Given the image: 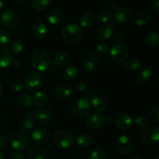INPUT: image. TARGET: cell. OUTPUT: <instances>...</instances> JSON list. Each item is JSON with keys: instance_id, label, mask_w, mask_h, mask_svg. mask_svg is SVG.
<instances>
[{"instance_id": "cell-1", "label": "cell", "mask_w": 159, "mask_h": 159, "mask_svg": "<svg viewBox=\"0 0 159 159\" xmlns=\"http://www.w3.org/2000/svg\"><path fill=\"white\" fill-rule=\"evenodd\" d=\"M31 62L35 69L40 71H46L51 67L52 60L46 51L40 49L34 53Z\"/></svg>"}, {"instance_id": "cell-2", "label": "cell", "mask_w": 159, "mask_h": 159, "mask_svg": "<svg viewBox=\"0 0 159 159\" xmlns=\"http://www.w3.org/2000/svg\"><path fill=\"white\" fill-rule=\"evenodd\" d=\"M61 37L68 43H76L82 36V30L80 26L76 23H68L61 29Z\"/></svg>"}, {"instance_id": "cell-3", "label": "cell", "mask_w": 159, "mask_h": 159, "mask_svg": "<svg viewBox=\"0 0 159 159\" xmlns=\"http://www.w3.org/2000/svg\"><path fill=\"white\" fill-rule=\"evenodd\" d=\"M1 23L5 27L8 29H16L20 26V19L18 14L12 9H6L0 16Z\"/></svg>"}, {"instance_id": "cell-4", "label": "cell", "mask_w": 159, "mask_h": 159, "mask_svg": "<svg viewBox=\"0 0 159 159\" xmlns=\"http://www.w3.org/2000/svg\"><path fill=\"white\" fill-rule=\"evenodd\" d=\"M90 110L89 99L81 98L76 100L71 106V114L75 118H82L86 116Z\"/></svg>"}, {"instance_id": "cell-5", "label": "cell", "mask_w": 159, "mask_h": 159, "mask_svg": "<svg viewBox=\"0 0 159 159\" xmlns=\"http://www.w3.org/2000/svg\"><path fill=\"white\" fill-rule=\"evenodd\" d=\"M53 141L57 147L61 149H67L73 143V137L71 133L64 130H59L54 133Z\"/></svg>"}, {"instance_id": "cell-6", "label": "cell", "mask_w": 159, "mask_h": 159, "mask_svg": "<svg viewBox=\"0 0 159 159\" xmlns=\"http://www.w3.org/2000/svg\"><path fill=\"white\" fill-rule=\"evenodd\" d=\"M23 84L29 92H37L43 85V77L37 72H30L26 76Z\"/></svg>"}, {"instance_id": "cell-7", "label": "cell", "mask_w": 159, "mask_h": 159, "mask_svg": "<svg viewBox=\"0 0 159 159\" xmlns=\"http://www.w3.org/2000/svg\"><path fill=\"white\" fill-rule=\"evenodd\" d=\"M11 146L18 152L25 151L30 144V140L25 134L21 133H14L9 140Z\"/></svg>"}, {"instance_id": "cell-8", "label": "cell", "mask_w": 159, "mask_h": 159, "mask_svg": "<svg viewBox=\"0 0 159 159\" xmlns=\"http://www.w3.org/2000/svg\"><path fill=\"white\" fill-rule=\"evenodd\" d=\"M129 50L125 45L122 43L115 44L110 51V57L113 61L120 63L124 61L128 57Z\"/></svg>"}, {"instance_id": "cell-9", "label": "cell", "mask_w": 159, "mask_h": 159, "mask_svg": "<svg viewBox=\"0 0 159 159\" xmlns=\"http://www.w3.org/2000/svg\"><path fill=\"white\" fill-rule=\"evenodd\" d=\"M141 140L144 144L149 146H156L159 144V128L156 126L148 127L143 132Z\"/></svg>"}, {"instance_id": "cell-10", "label": "cell", "mask_w": 159, "mask_h": 159, "mask_svg": "<svg viewBox=\"0 0 159 159\" xmlns=\"http://www.w3.org/2000/svg\"><path fill=\"white\" fill-rule=\"evenodd\" d=\"M82 61L83 66L89 71H96L99 65V61L96 54L93 51L87 50L82 54Z\"/></svg>"}, {"instance_id": "cell-11", "label": "cell", "mask_w": 159, "mask_h": 159, "mask_svg": "<svg viewBox=\"0 0 159 159\" xmlns=\"http://www.w3.org/2000/svg\"><path fill=\"white\" fill-rule=\"evenodd\" d=\"M134 148V143L131 138L127 135H120L116 141V148L122 155H127Z\"/></svg>"}, {"instance_id": "cell-12", "label": "cell", "mask_w": 159, "mask_h": 159, "mask_svg": "<svg viewBox=\"0 0 159 159\" xmlns=\"http://www.w3.org/2000/svg\"><path fill=\"white\" fill-rule=\"evenodd\" d=\"M33 119L37 124L46 125L50 124L53 120V113L48 109L40 108L32 113Z\"/></svg>"}, {"instance_id": "cell-13", "label": "cell", "mask_w": 159, "mask_h": 159, "mask_svg": "<svg viewBox=\"0 0 159 159\" xmlns=\"http://www.w3.org/2000/svg\"><path fill=\"white\" fill-rule=\"evenodd\" d=\"M85 124L92 130H99L105 124V117L101 113H91L85 119Z\"/></svg>"}, {"instance_id": "cell-14", "label": "cell", "mask_w": 159, "mask_h": 159, "mask_svg": "<svg viewBox=\"0 0 159 159\" xmlns=\"http://www.w3.org/2000/svg\"><path fill=\"white\" fill-rule=\"evenodd\" d=\"M27 159H50V154L45 148L40 145L32 146L26 154Z\"/></svg>"}, {"instance_id": "cell-15", "label": "cell", "mask_w": 159, "mask_h": 159, "mask_svg": "<svg viewBox=\"0 0 159 159\" xmlns=\"http://www.w3.org/2000/svg\"><path fill=\"white\" fill-rule=\"evenodd\" d=\"M134 18V12L129 8H118L114 12V19L119 23H129Z\"/></svg>"}, {"instance_id": "cell-16", "label": "cell", "mask_w": 159, "mask_h": 159, "mask_svg": "<svg viewBox=\"0 0 159 159\" xmlns=\"http://www.w3.org/2000/svg\"><path fill=\"white\" fill-rule=\"evenodd\" d=\"M113 29L108 23L100 25L96 30V38L101 42H107L113 37Z\"/></svg>"}, {"instance_id": "cell-17", "label": "cell", "mask_w": 159, "mask_h": 159, "mask_svg": "<svg viewBox=\"0 0 159 159\" xmlns=\"http://www.w3.org/2000/svg\"><path fill=\"white\" fill-rule=\"evenodd\" d=\"M134 124V120L130 114L126 113H120L116 117V125L123 130L131 128Z\"/></svg>"}, {"instance_id": "cell-18", "label": "cell", "mask_w": 159, "mask_h": 159, "mask_svg": "<svg viewBox=\"0 0 159 159\" xmlns=\"http://www.w3.org/2000/svg\"><path fill=\"white\" fill-rule=\"evenodd\" d=\"M49 132L47 129L43 127L36 128L32 133L33 141L38 144H46L49 140Z\"/></svg>"}, {"instance_id": "cell-19", "label": "cell", "mask_w": 159, "mask_h": 159, "mask_svg": "<svg viewBox=\"0 0 159 159\" xmlns=\"http://www.w3.org/2000/svg\"><path fill=\"white\" fill-rule=\"evenodd\" d=\"M33 35L35 38L39 40H43L46 38L48 35V28L45 23L38 22L35 23L32 29Z\"/></svg>"}, {"instance_id": "cell-20", "label": "cell", "mask_w": 159, "mask_h": 159, "mask_svg": "<svg viewBox=\"0 0 159 159\" xmlns=\"http://www.w3.org/2000/svg\"><path fill=\"white\" fill-rule=\"evenodd\" d=\"M73 93V89L69 84L62 83L57 85L54 90L56 96L60 99H66L68 98Z\"/></svg>"}, {"instance_id": "cell-21", "label": "cell", "mask_w": 159, "mask_h": 159, "mask_svg": "<svg viewBox=\"0 0 159 159\" xmlns=\"http://www.w3.org/2000/svg\"><path fill=\"white\" fill-rule=\"evenodd\" d=\"M12 54L6 48H0V68H6L11 65Z\"/></svg>"}, {"instance_id": "cell-22", "label": "cell", "mask_w": 159, "mask_h": 159, "mask_svg": "<svg viewBox=\"0 0 159 159\" xmlns=\"http://www.w3.org/2000/svg\"><path fill=\"white\" fill-rule=\"evenodd\" d=\"M34 119L32 114L29 113L26 116V117L20 122V130L23 134H29L34 128Z\"/></svg>"}, {"instance_id": "cell-23", "label": "cell", "mask_w": 159, "mask_h": 159, "mask_svg": "<svg viewBox=\"0 0 159 159\" xmlns=\"http://www.w3.org/2000/svg\"><path fill=\"white\" fill-rule=\"evenodd\" d=\"M152 77V71L148 68H142L137 72L136 79L140 83H146L149 82Z\"/></svg>"}, {"instance_id": "cell-24", "label": "cell", "mask_w": 159, "mask_h": 159, "mask_svg": "<svg viewBox=\"0 0 159 159\" xmlns=\"http://www.w3.org/2000/svg\"><path fill=\"white\" fill-rule=\"evenodd\" d=\"M62 13L58 9H51L47 15V20L51 25H57L61 22Z\"/></svg>"}, {"instance_id": "cell-25", "label": "cell", "mask_w": 159, "mask_h": 159, "mask_svg": "<svg viewBox=\"0 0 159 159\" xmlns=\"http://www.w3.org/2000/svg\"><path fill=\"white\" fill-rule=\"evenodd\" d=\"M79 75V69L75 65H70L67 67L63 71V77L65 80L72 81L78 78Z\"/></svg>"}, {"instance_id": "cell-26", "label": "cell", "mask_w": 159, "mask_h": 159, "mask_svg": "<svg viewBox=\"0 0 159 159\" xmlns=\"http://www.w3.org/2000/svg\"><path fill=\"white\" fill-rule=\"evenodd\" d=\"M69 61V56L66 52H58L54 55L53 59V63L57 67L61 68L65 67Z\"/></svg>"}, {"instance_id": "cell-27", "label": "cell", "mask_w": 159, "mask_h": 159, "mask_svg": "<svg viewBox=\"0 0 159 159\" xmlns=\"http://www.w3.org/2000/svg\"><path fill=\"white\" fill-rule=\"evenodd\" d=\"M90 104H91L92 107L96 111L102 112L107 109V102L104 99H102L100 96H95V97L92 98L91 101H89Z\"/></svg>"}, {"instance_id": "cell-28", "label": "cell", "mask_w": 159, "mask_h": 159, "mask_svg": "<svg viewBox=\"0 0 159 159\" xmlns=\"http://www.w3.org/2000/svg\"><path fill=\"white\" fill-rule=\"evenodd\" d=\"M96 18L92 12H86L82 16L80 20V24L82 27L89 28L96 23Z\"/></svg>"}, {"instance_id": "cell-29", "label": "cell", "mask_w": 159, "mask_h": 159, "mask_svg": "<svg viewBox=\"0 0 159 159\" xmlns=\"http://www.w3.org/2000/svg\"><path fill=\"white\" fill-rule=\"evenodd\" d=\"M33 99H34V103H35L37 107H44L48 102V95L44 92L42 91H37L34 94Z\"/></svg>"}, {"instance_id": "cell-30", "label": "cell", "mask_w": 159, "mask_h": 159, "mask_svg": "<svg viewBox=\"0 0 159 159\" xmlns=\"http://www.w3.org/2000/svg\"><path fill=\"white\" fill-rule=\"evenodd\" d=\"M145 42L151 48H157L159 45V35L156 31H150L145 37Z\"/></svg>"}, {"instance_id": "cell-31", "label": "cell", "mask_w": 159, "mask_h": 159, "mask_svg": "<svg viewBox=\"0 0 159 159\" xmlns=\"http://www.w3.org/2000/svg\"><path fill=\"white\" fill-rule=\"evenodd\" d=\"M151 20L150 14L148 12H141L135 16V23L138 26L143 27L148 24Z\"/></svg>"}, {"instance_id": "cell-32", "label": "cell", "mask_w": 159, "mask_h": 159, "mask_svg": "<svg viewBox=\"0 0 159 159\" xmlns=\"http://www.w3.org/2000/svg\"><path fill=\"white\" fill-rule=\"evenodd\" d=\"M112 17H113V12L110 9H102L98 12L96 18H97L100 23H107L111 20Z\"/></svg>"}, {"instance_id": "cell-33", "label": "cell", "mask_w": 159, "mask_h": 159, "mask_svg": "<svg viewBox=\"0 0 159 159\" xmlns=\"http://www.w3.org/2000/svg\"><path fill=\"white\" fill-rule=\"evenodd\" d=\"M124 67L129 71H135L141 67V62L138 58L134 57H129L124 61Z\"/></svg>"}, {"instance_id": "cell-34", "label": "cell", "mask_w": 159, "mask_h": 159, "mask_svg": "<svg viewBox=\"0 0 159 159\" xmlns=\"http://www.w3.org/2000/svg\"><path fill=\"white\" fill-rule=\"evenodd\" d=\"M76 144L81 148H89L93 144V138L89 134H80L76 138Z\"/></svg>"}, {"instance_id": "cell-35", "label": "cell", "mask_w": 159, "mask_h": 159, "mask_svg": "<svg viewBox=\"0 0 159 159\" xmlns=\"http://www.w3.org/2000/svg\"><path fill=\"white\" fill-rule=\"evenodd\" d=\"M10 45V51L14 54H20L24 49V43L23 40L20 39H15L9 43Z\"/></svg>"}, {"instance_id": "cell-36", "label": "cell", "mask_w": 159, "mask_h": 159, "mask_svg": "<svg viewBox=\"0 0 159 159\" xmlns=\"http://www.w3.org/2000/svg\"><path fill=\"white\" fill-rule=\"evenodd\" d=\"M33 6L38 11H44L50 6L51 0H31Z\"/></svg>"}, {"instance_id": "cell-37", "label": "cell", "mask_w": 159, "mask_h": 159, "mask_svg": "<svg viewBox=\"0 0 159 159\" xmlns=\"http://www.w3.org/2000/svg\"><path fill=\"white\" fill-rule=\"evenodd\" d=\"M107 155L106 151L102 148H96L89 154V159H107Z\"/></svg>"}, {"instance_id": "cell-38", "label": "cell", "mask_w": 159, "mask_h": 159, "mask_svg": "<svg viewBox=\"0 0 159 159\" xmlns=\"http://www.w3.org/2000/svg\"><path fill=\"white\" fill-rule=\"evenodd\" d=\"M20 103L26 108H32L34 107V99L28 93H23L20 97Z\"/></svg>"}, {"instance_id": "cell-39", "label": "cell", "mask_w": 159, "mask_h": 159, "mask_svg": "<svg viewBox=\"0 0 159 159\" xmlns=\"http://www.w3.org/2000/svg\"><path fill=\"white\" fill-rule=\"evenodd\" d=\"M11 42V35L8 31L0 29V47H4L9 45Z\"/></svg>"}, {"instance_id": "cell-40", "label": "cell", "mask_w": 159, "mask_h": 159, "mask_svg": "<svg viewBox=\"0 0 159 159\" xmlns=\"http://www.w3.org/2000/svg\"><path fill=\"white\" fill-rule=\"evenodd\" d=\"M134 124L138 129H144L148 125V120L144 116H138L135 119Z\"/></svg>"}, {"instance_id": "cell-41", "label": "cell", "mask_w": 159, "mask_h": 159, "mask_svg": "<svg viewBox=\"0 0 159 159\" xmlns=\"http://www.w3.org/2000/svg\"><path fill=\"white\" fill-rule=\"evenodd\" d=\"M11 89L14 93H20L24 89V84L20 79H16L11 83Z\"/></svg>"}, {"instance_id": "cell-42", "label": "cell", "mask_w": 159, "mask_h": 159, "mask_svg": "<svg viewBox=\"0 0 159 159\" xmlns=\"http://www.w3.org/2000/svg\"><path fill=\"white\" fill-rule=\"evenodd\" d=\"M109 51V48L107 46V44L106 43H99L97 47H96V52L100 56H104L107 54Z\"/></svg>"}, {"instance_id": "cell-43", "label": "cell", "mask_w": 159, "mask_h": 159, "mask_svg": "<svg viewBox=\"0 0 159 159\" xmlns=\"http://www.w3.org/2000/svg\"><path fill=\"white\" fill-rule=\"evenodd\" d=\"M151 116L155 122H159V105L155 104L151 110Z\"/></svg>"}, {"instance_id": "cell-44", "label": "cell", "mask_w": 159, "mask_h": 159, "mask_svg": "<svg viewBox=\"0 0 159 159\" xmlns=\"http://www.w3.org/2000/svg\"><path fill=\"white\" fill-rule=\"evenodd\" d=\"M151 11L155 16L159 15V0H154L151 6Z\"/></svg>"}, {"instance_id": "cell-45", "label": "cell", "mask_w": 159, "mask_h": 159, "mask_svg": "<svg viewBox=\"0 0 159 159\" xmlns=\"http://www.w3.org/2000/svg\"><path fill=\"white\" fill-rule=\"evenodd\" d=\"M9 141L6 136H0V150H5L9 146Z\"/></svg>"}, {"instance_id": "cell-46", "label": "cell", "mask_w": 159, "mask_h": 159, "mask_svg": "<svg viewBox=\"0 0 159 159\" xmlns=\"http://www.w3.org/2000/svg\"><path fill=\"white\" fill-rule=\"evenodd\" d=\"M113 42H114L116 44H118V43H121L124 40V36H123L122 34L119 32H116L115 34H113Z\"/></svg>"}, {"instance_id": "cell-47", "label": "cell", "mask_w": 159, "mask_h": 159, "mask_svg": "<svg viewBox=\"0 0 159 159\" xmlns=\"http://www.w3.org/2000/svg\"><path fill=\"white\" fill-rule=\"evenodd\" d=\"M75 89L79 92H84L86 89V83L83 81H79L75 85Z\"/></svg>"}, {"instance_id": "cell-48", "label": "cell", "mask_w": 159, "mask_h": 159, "mask_svg": "<svg viewBox=\"0 0 159 159\" xmlns=\"http://www.w3.org/2000/svg\"><path fill=\"white\" fill-rule=\"evenodd\" d=\"M97 91L96 90H94V89H90V90H88V91L85 93V96H86L87 99H89V98H93L95 97V96H97Z\"/></svg>"}, {"instance_id": "cell-49", "label": "cell", "mask_w": 159, "mask_h": 159, "mask_svg": "<svg viewBox=\"0 0 159 159\" xmlns=\"http://www.w3.org/2000/svg\"><path fill=\"white\" fill-rule=\"evenodd\" d=\"M11 65H12V66L14 68H20L21 67L22 63L19 59H12V62H11Z\"/></svg>"}, {"instance_id": "cell-50", "label": "cell", "mask_w": 159, "mask_h": 159, "mask_svg": "<svg viewBox=\"0 0 159 159\" xmlns=\"http://www.w3.org/2000/svg\"><path fill=\"white\" fill-rule=\"evenodd\" d=\"M11 159H24V155L20 152H14L11 156Z\"/></svg>"}, {"instance_id": "cell-51", "label": "cell", "mask_w": 159, "mask_h": 159, "mask_svg": "<svg viewBox=\"0 0 159 159\" xmlns=\"http://www.w3.org/2000/svg\"><path fill=\"white\" fill-rule=\"evenodd\" d=\"M4 6V2L3 0H0V9H2Z\"/></svg>"}, {"instance_id": "cell-52", "label": "cell", "mask_w": 159, "mask_h": 159, "mask_svg": "<svg viewBox=\"0 0 159 159\" xmlns=\"http://www.w3.org/2000/svg\"><path fill=\"white\" fill-rule=\"evenodd\" d=\"M2 92H3V87H2V84L0 83V96H1V95L2 94Z\"/></svg>"}, {"instance_id": "cell-53", "label": "cell", "mask_w": 159, "mask_h": 159, "mask_svg": "<svg viewBox=\"0 0 159 159\" xmlns=\"http://www.w3.org/2000/svg\"><path fill=\"white\" fill-rule=\"evenodd\" d=\"M0 159H6V157L2 152H0Z\"/></svg>"}, {"instance_id": "cell-54", "label": "cell", "mask_w": 159, "mask_h": 159, "mask_svg": "<svg viewBox=\"0 0 159 159\" xmlns=\"http://www.w3.org/2000/svg\"><path fill=\"white\" fill-rule=\"evenodd\" d=\"M15 1L19 2H26L27 1V0H15Z\"/></svg>"}, {"instance_id": "cell-55", "label": "cell", "mask_w": 159, "mask_h": 159, "mask_svg": "<svg viewBox=\"0 0 159 159\" xmlns=\"http://www.w3.org/2000/svg\"><path fill=\"white\" fill-rule=\"evenodd\" d=\"M131 159H142L141 158H140V157H138V156H135V157H133Z\"/></svg>"}]
</instances>
